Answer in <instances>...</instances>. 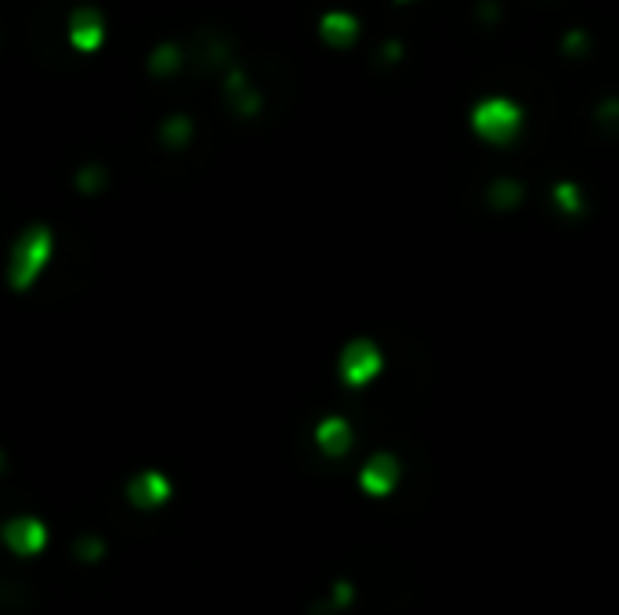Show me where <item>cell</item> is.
<instances>
[{"label":"cell","mask_w":619,"mask_h":615,"mask_svg":"<svg viewBox=\"0 0 619 615\" xmlns=\"http://www.w3.org/2000/svg\"><path fill=\"white\" fill-rule=\"evenodd\" d=\"M51 254H55V232L48 225H29L19 232V239L11 243L8 254V283L15 294H29L37 279L44 275V268L51 265Z\"/></svg>","instance_id":"7a4b0ae2"},{"label":"cell","mask_w":619,"mask_h":615,"mask_svg":"<svg viewBox=\"0 0 619 615\" xmlns=\"http://www.w3.org/2000/svg\"><path fill=\"white\" fill-rule=\"evenodd\" d=\"M73 554H77V561H87V565H95V561L105 558V543L98 540V536H80L77 547H73Z\"/></svg>","instance_id":"5bb4252c"},{"label":"cell","mask_w":619,"mask_h":615,"mask_svg":"<svg viewBox=\"0 0 619 615\" xmlns=\"http://www.w3.org/2000/svg\"><path fill=\"white\" fill-rule=\"evenodd\" d=\"M225 98H229L232 113L243 116V120H254V116L261 113V105H265L261 91L250 84V76L243 73V69H236V66L225 73Z\"/></svg>","instance_id":"30bf717a"},{"label":"cell","mask_w":619,"mask_h":615,"mask_svg":"<svg viewBox=\"0 0 619 615\" xmlns=\"http://www.w3.org/2000/svg\"><path fill=\"white\" fill-rule=\"evenodd\" d=\"M384 366H388L384 348L373 337H352V341L337 351V380L352 391L370 388L373 380L384 373Z\"/></svg>","instance_id":"3957f363"},{"label":"cell","mask_w":619,"mask_h":615,"mask_svg":"<svg viewBox=\"0 0 619 615\" xmlns=\"http://www.w3.org/2000/svg\"><path fill=\"white\" fill-rule=\"evenodd\" d=\"M594 427H598V424H594ZM587 431H591V427H587ZM587 431H580V435H587ZM580 435H572V438H580ZM572 438H569V442H572ZM558 445H565V442H558ZM558 445H551V449H558ZM551 449H547V453H551ZM533 456H536V453H533ZM533 456H529V460H533ZM522 464H525V460H522ZM511 467H515V464H511ZM504 471H507V467H504ZM493 474H496V471H493ZM482 478H486V474H482ZM467 482H478V478L471 474Z\"/></svg>","instance_id":"9a60e30c"},{"label":"cell","mask_w":619,"mask_h":615,"mask_svg":"<svg viewBox=\"0 0 619 615\" xmlns=\"http://www.w3.org/2000/svg\"><path fill=\"white\" fill-rule=\"evenodd\" d=\"M105 44V19L98 8H77L69 15V48L91 55Z\"/></svg>","instance_id":"ba28073f"},{"label":"cell","mask_w":619,"mask_h":615,"mask_svg":"<svg viewBox=\"0 0 619 615\" xmlns=\"http://www.w3.org/2000/svg\"><path fill=\"white\" fill-rule=\"evenodd\" d=\"M525 123H529V116H525L522 102L511 95L478 98V102L471 105V113H467V131H471V138L496 152H504L522 142Z\"/></svg>","instance_id":"6da1fadb"},{"label":"cell","mask_w":619,"mask_h":615,"mask_svg":"<svg viewBox=\"0 0 619 615\" xmlns=\"http://www.w3.org/2000/svg\"><path fill=\"white\" fill-rule=\"evenodd\" d=\"M406 478V464H402L399 453H391V449H377V453L359 467V489L362 496H370V500H388L395 496Z\"/></svg>","instance_id":"277c9868"},{"label":"cell","mask_w":619,"mask_h":615,"mask_svg":"<svg viewBox=\"0 0 619 615\" xmlns=\"http://www.w3.org/2000/svg\"><path fill=\"white\" fill-rule=\"evenodd\" d=\"M359 37H362V22L352 11H323L319 15V40H323L326 48L348 51L359 44Z\"/></svg>","instance_id":"52a82bcc"},{"label":"cell","mask_w":619,"mask_h":615,"mask_svg":"<svg viewBox=\"0 0 619 615\" xmlns=\"http://www.w3.org/2000/svg\"><path fill=\"white\" fill-rule=\"evenodd\" d=\"M181 62H185V48H178V44H156L153 48V55H149V73L156 76V80H167V76H174L181 69Z\"/></svg>","instance_id":"7c38bea8"},{"label":"cell","mask_w":619,"mask_h":615,"mask_svg":"<svg viewBox=\"0 0 619 615\" xmlns=\"http://www.w3.org/2000/svg\"><path fill=\"white\" fill-rule=\"evenodd\" d=\"M124 496L134 511H160L163 503H171L174 485L163 471H153V467H149V471H138L131 482H127Z\"/></svg>","instance_id":"8992f818"},{"label":"cell","mask_w":619,"mask_h":615,"mask_svg":"<svg viewBox=\"0 0 619 615\" xmlns=\"http://www.w3.org/2000/svg\"><path fill=\"white\" fill-rule=\"evenodd\" d=\"M4 464H8V456H4V449H0V474H4Z\"/></svg>","instance_id":"2e32d148"},{"label":"cell","mask_w":619,"mask_h":615,"mask_svg":"<svg viewBox=\"0 0 619 615\" xmlns=\"http://www.w3.org/2000/svg\"><path fill=\"white\" fill-rule=\"evenodd\" d=\"M192 134H196V123H192V116H185V113H174V116H167V120L160 123V142H163V149H185V145L192 142Z\"/></svg>","instance_id":"8fae6325"},{"label":"cell","mask_w":619,"mask_h":615,"mask_svg":"<svg viewBox=\"0 0 619 615\" xmlns=\"http://www.w3.org/2000/svg\"><path fill=\"white\" fill-rule=\"evenodd\" d=\"M109 189V171H105L102 163H84L77 171V192L84 196H98V192Z\"/></svg>","instance_id":"4fadbf2b"},{"label":"cell","mask_w":619,"mask_h":615,"mask_svg":"<svg viewBox=\"0 0 619 615\" xmlns=\"http://www.w3.org/2000/svg\"><path fill=\"white\" fill-rule=\"evenodd\" d=\"M0 543L15 554V558H37L48 547V525L33 514H19L0 525Z\"/></svg>","instance_id":"5b68a950"},{"label":"cell","mask_w":619,"mask_h":615,"mask_svg":"<svg viewBox=\"0 0 619 615\" xmlns=\"http://www.w3.org/2000/svg\"><path fill=\"white\" fill-rule=\"evenodd\" d=\"M352 445H355V427L344 417H337V413H330V417H323L315 424V449H319L326 460L348 456L352 453Z\"/></svg>","instance_id":"9c48e42d"}]
</instances>
